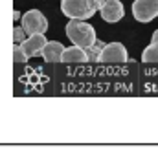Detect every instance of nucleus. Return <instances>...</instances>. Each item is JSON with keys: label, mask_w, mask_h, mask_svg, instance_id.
Returning <instances> with one entry per match:
<instances>
[{"label": "nucleus", "mask_w": 158, "mask_h": 156, "mask_svg": "<svg viewBox=\"0 0 158 156\" xmlns=\"http://www.w3.org/2000/svg\"><path fill=\"white\" fill-rule=\"evenodd\" d=\"M64 33L72 44H77L81 48H90L98 40L96 30L86 20H79V18H70V22L64 28Z\"/></svg>", "instance_id": "1"}, {"label": "nucleus", "mask_w": 158, "mask_h": 156, "mask_svg": "<svg viewBox=\"0 0 158 156\" xmlns=\"http://www.w3.org/2000/svg\"><path fill=\"white\" fill-rule=\"evenodd\" d=\"M61 11L68 18L88 20L99 9L96 7V2L94 0H61Z\"/></svg>", "instance_id": "2"}, {"label": "nucleus", "mask_w": 158, "mask_h": 156, "mask_svg": "<svg viewBox=\"0 0 158 156\" xmlns=\"http://www.w3.org/2000/svg\"><path fill=\"white\" fill-rule=\"evenodd\" d=\"M20 26L26 30L28 35H37V33H46L48 20H46V17L40 13L39 9H30V11H26L22 15Z\"/></svg>", "instance_id": "3"}, {"label": "nucleus", "mask_w": 158, "mask_h": 156, "mask_svg": "<svg viewBox=\"0 0 158 156\" xmlns=\"http://www.w3.org/2000/svg\"><path fill=\"white\" fill-rule=\"evenodd\" d=\"M132 17L142 24L151 22L158 17V0H134Z\"/></svg>", "instance_id": "4"}, {"label": "nucleus", "mask_w": 158, "mask_h": 156, "mask_svg": "<svg viewBox=\"0 0 158 156\" xmlns=\"http://www.w3.org/2000/svg\"><path fill=\"white\" fill-rule=\"evenodd\" d=\"M129 53L121 42H109L101 51V63H127Z\"/></svg>", "instance_id": "5"}, {"label": "nucleus", "mask_w": 158, "mask_h": 156, "mask_svg": "<svg viewBox=\"0 0 158 156\" xmlns=\"http://www.w3.org/2000/svg\"><path fill=\"white\" fill-rule=\"evenodd\" d=\"M99 13H101V18L105 22L116 24L125 17V7H123V4L119 0H105V4L99 9Z\"/></svg>", "instance_id": "6"}, {"label": "nucleus", "mask_w": 158, "mask_h": 156, "mask_svg": "<svg viewBox=\"0 0 158 156\" xmlns=\"http://www.w3.org/2000/svg\"><path fill=\"white\" fill-rule=\"evenodd\" d=\"M46 37L44 33H37V35H28L24 42H20V46L24 48V51L31 57H40L42 51H44V46H46Z\"/></svg>", "instance_id": "7"}, {"label": "nucleus", "mask_w": 158, "mask_h": 156, "mask_svg": "<svg viewBox=\"0 0 158 156\" xmlns=\"http://www.w3.org/2000/svg\"><path fill=\"white\" fill-rule=\"evenodd\" d=\"M64 46L59 40H48L42 51V59L46 63H63V53H64Z\"/></svg>", "instance_id": "8"}, {"label": "nucleus", "mask_w": 158, "mask_h": 156, "mask_svg": "<svg viewBox=\"0 0 158 156\" xmlns=\"http://www.w3.org/2000/svg\"><path fill=\"white\" fill-rule=\"evenodd\" d=\"M86 61H88L86 50L77 46V44L68 46L63 53V63H86Z\"/></svg>", "instance_id": "9"}, {"label": "nucleus", "mask_w": 158, "mask_h": 156, "mask_svg": "<svg viewBox=\"0 0 158 156\" xmlns=\"http://www.w3.org/2000/svg\"><path fill=\"white\" fill-rule=\"evenodd\" d=\"M107 44L101 42V40H96L90 48H85L86 50V55H88V63H101V51Z\"/></svg>", "instance_id": "10"}, {"label": "nucleus", "mask_w": 158, "mask_h": 156, "mask_svg": "<svg viewBox=\"0 0 158 156\" xmlns=\"http://www.w3.org/2000/svg\"><path fill=\"white\" fill-rule=\"evenodd\" d=\"M142 61H143V63H158V46L149 44V46L142 51Z\"/></svg>", "instance_id": "11"}, {"label": "nucleus", "mask_w": 158, "mask_h": 156, "mask_svg": "<svg viewBox=\"0 0 158 156\" xmlns=\"http://www.w3.org/2000/svg\"><path fill=\"white\" fill-rule=\"evenodd\" d=\"M28 59H30V55L24 51V48L20 46V44H17V46H13V63H28Z\"/></svg>", "instance_id": "12"}, {"label": "nucleus", "mask_w": 158, "mask_h": 156, "mask_svg": "<svg viewBox=\"0 0 158 156\" xmlns=\"http://www.w3.org/2000/svg\"><path fill=\"white\" fill-rule=\"evenodd\" d=\"M28 37V33H26V30L22 28V26H17V28H13V40L17 42V44H20V42H24Z\"/></svg>", "instance_id": "13"}, {"label": "nucleus", "mask_w": 158, "mask_h": 156, "mask_svg": "<svg viewBox=\"0 0 158 156\" xmlns=\"http://www.w3.org/2000/svg\"><path fill=\"white\" fill-rule=\"evenodd\" d=\"M151 44L158 46V30H156V31H153V37H151Z\"/></svg>", "instance_id": "14"}, {"label": "nucleus", "mask_w": 158, "mask_h": 156, "mask_svg": "<svg viewBox=\"0 0 158 156\" xmlns=\"http://www.w3.org/2000/svg\"><path fill=\"white\" fill-rule=\"evenodd\" d=\"M13 18H15V20H20V18H22V15H20L19 11H13Z\"/></svg>", "instance_id": "15"}]
</instances>
